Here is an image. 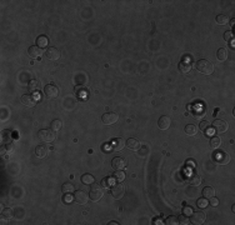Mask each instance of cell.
<instances>
[{
	"mask_svg": "<svg viewBox=\"0 0 235 225\" xmlns=\"http://www.w3.org/2000/svg\"><path fill=\"white\" fill-rule=\"evenodd\" d=\"M199 128H200V130L206 131L205 134L208 135V134H209V129H210V124H209L208 121H201V123H200V125H199Z\"/></svg>",
	"mask_w": 235,
	"mask_h": 225,
	"instance_id": "cell-35",
	"label": "cell"
},
{
	"mask_svg": "<svg viewBox=\"0 0 235 225\" xmlns=\"http://www.w3.org/2000/svg\"><path fill=\"white\" fill-rule=\"evenodd\" d=\"M0 153H2V155H5V154H8V150H6V148H5V146H2V149H0Z\"/></svg>",
	"mask_w": 235,
	"mask_h": 225,
	"instance_id": "cell-43",
	"label": "cell"
},
{
	"mask_svg": "<svg viewBox=\"0 0 235 225\" xmlns=\"http://www.w3.org/2000/svg\"><path fill=\"white\" fill-rule=\"evenodd\" d=\"M74 200V196H72L70 194H65V196H64V201L65 202H70V201H73Z\"/></svg>",
	"mask_w": 235,
	"mask_h": 225,
	"instance_id": "cell-41",
	"label": "cell"
},
{
	"mask_svg": "<svg viewBox=\"0 0 235 225\" xmlns=\"http://www.w3.org/2000/svg\"><path fill=\"white\" fill-rule=\"evenodd\" d=\"M196 131H198V129H196V126L195 125H193V124H190V125H186L185 126V133L189 135V137H193V135H195L196 134Z\"/></svg>",
	"mask_w": 235,
	"mask_h": 225,
	"instance_id": "cell-28",
	"label": "cell"
},
{
	"mask_svg": "<svg viewBox=\"0 0 235 225\" xmlns=\"http://www.w3.org/2000/svg\"><path fill=\"white\" fill-rule=\"evenodd\" d=\"M45 55L49 60H58L60 58V51L56 48H48V50L45 51Z\"/></svg>",
	"mask_w": 235,
	"mask_h": 225,
	"instance_id": "cell-13",
	"label": "cell"
},
{
	"mask_svg": "<svg viewBox=\"0 0 235 225\" xmlns=\"http://www.w3.org/2000/svg\"><path fill=\"white\" fill-rule=\"evenodd\" d=\"M74 185L73 184H70V183H65L63 186H61V190H63V193L64 194H72V193H74Z\"/></svg>",
	"mask_w": 235,
	"mask_h": 225,
	"instance_id": "cell-25",
	"label": "cell"
},
{
	"mask_svg": "<svg viewBox=\"0 0 235 225\" xmlns=\"http://www.w3.org/2000/svg\"><path fill=\"white\" fill-rule=\"evenodd\" d=\"M111 195H113L115 199L123 198V195H124V186H123L120 183L114 184L113 188H111Z\"/></svg>",
	"mask_w": 235,
	"mask_h": 225,
	"instance_id": "cell-8",
	"label": "cell"
},
{
	"mask_svg": "<svg viewBox=\"0 0 235 225\" xmlns=\"http://www.w3.org/2000/svg\"><path fill=\"white\" fill-rule=\"evenodd\" d=\"M224 39H225L226 41H230V40H233V34H231L230 31H226V33L224 34Z\"/></svg>",
	"mask_w": 235,
	"mask_h": 225,
	"instance_id": "cell-42",
	"label": "cell"
},
{
	"mask_svg": "<svg viewBox=\"0 0 235 225\" xmlns=\"http://www.w3.org/2000/svg\"><path fill=\"white\" fill-rule=\"evenodd\" d=\"M39 139L44 143H52L55 140V133L52 129H43L39 131Z\"/></svg>",
	"mask_w": 235,
	"mask_h": 225,
	"instance_id": "cell-3",
	"label": "cell"
},
{
	"mask_svg": "<svg viewBox=\"0 0 235 225\" xmlns=\"http://www.w3.org/2000/svg\"><path fill=\"white\" fill-rule=\"evenodd\" d=\"M5 148H6V150H8V154H10V153L14 151V149H15V144H14V143H8V144L5 145Z\"/></svg>",
	"mask_w": 235,
	"mask_h": 225,
	"instance_id": "cell-38",
	"label": "cell"
},
{
	"mask_svg": "<svg viewBox=\"0 0 235 225\" xmlns=\"http://www.w3.org/2000/svg\"><path fill=\"white\" fill-rule=\"evenodd\" d=\"M183 213H184L186 216H190V215L193 214V209H192L190 207H185L184 210H183Z\"/></svg>",
	"mask_w": 235,
	"mask_h": 225,
	"instance_id": "cell-39",
	"label": "cell"
},
{
	"mask_svg": "<svg viewBox=\"0 0 235 225\" xmlns=\"http://www.w3.org/2000/svg\"><path fill=\"white\" fill-rule=\"evenodd\" d=\"M216 160H218L219 164H228L230 162V156L225 151H221V153H219L216 155Z\"/></svg>",
	"mask_w": 235,
	"mask_h": 225,
	"instance_id": "cell-17",
	"label": "cell"
},
{
	"mask_svg": "<svg viewBox=\"0 0 235 225\" xmlns=\"http://www.w3.org/2000/svg\"><path fill=\"white\" fill-rule=\"evenodd\" d=\"M21 103L24 104L25 106H29V108H33L35 106L36 104V98L31 94H25V95H23L21 96Z\"/></svg>",
	"mask_w": 235,
	"mask_h": 225,
	"instance_id": "cell-10",
	"label": "cell"
},
{
	"mask_svg": "<svg viewBox=\"0 0 235 225\" xmlns=\"http://www.w3.org/2000/svg\"><path fill=\"white\" fill-rule=\"evenodd\" d=\"M211 128H213V130L216 131V133H225V131L229 129V124L225 123L224 120L218 119V120H215V121L213 123Z\"/></svg>",
	"mask_w": 235,
	"mask_h": 225,
	"instance_id": "cell-6",
	"label": "cell"
},
{
	"mask_svg": "<svg viewBox=\"0 0 235 225\" xmlns=\"http://www.w3.org/2000/svg\"><path fill=\"white\" fill-rule=\"evenodd\" d=\"M190 216H192L190 223H193V224H195V225H200V224H203V223L205 221V219H206V216H205V214H204L203 211L193 213Z\"/></svg>",
	"mask_w": 235,
	"mask_h": 225,
	"instance_id": "cell-9",
	"label": "cell"
},
{
	"mask_svg": "<svg viewBox=\"0 0 235 225\" xmlns=\"http://www.w3.org/2000/svg\"><path fill=\"white\" fill-rule=\"evenodd\" d=\"M124 146H125V141H124L122 138H116V139H114V140L110 143V148H111V150H114V151H120Z\"/></svg>",
	"mask_w": 235,
	"mask_h": 225,
	"instance_id": "cell-12",
	"label": "cell"
},
{
	"mask_svg": "<svg viewBox=\"0 0 235 225\" xmlns=\"http://www.w3.org/2000/svg\"><path fill=\"white\" fill-rule=\"evenodd\" d=\"M179 70L183 73V74H188L190 70H192V64L190 63H186V61H181L179 64Z\"/></svg>",
	"mask_w": 235,
	"mask_h": 225,
	"instance_id": "cell-20",
	"label": "cell"
},
{
	"mask_svg": "<svg viewBox=\"0 0 235 225\" xmlns=\"http://www.w3.org/2000/svg\"><path fill=\"white\" fill-rule=\"evenodd\" d=\"M218 204H219V200H218V199H215L214 196H213V198H210V205L218 207Z\"/></svg>",
	"mask_w": 235,
	"mask_h": 225,
	"instance_id": "cell-40",
	"label": "cell"
},
{
	"mask_svg": "<svg viewBox=\"0 0 235 225\" xmlns=\"http://www.w3.org/2000/svg\"><path fill=\"white\" fill-rule=\"evenodd\" d=\"M214 195H215V190L211 188V186L204 188V190H203V196H204L205 199H210V198H213Z\"/></svg>",
	"mask_w": 235,
	"mask_h": 225,
	"instance_id": "cell-22",
	"label": "cell"
},
{
	"mask_svg": "<svg viewBox=\"0 0 235 225\" xmlns=\"http://www.w3.org/2000/svg\"><path fill=\"white\" fill-rule=\"evenodd\" d=\"M101 120H103V123L105 125H113V124H115L118 120H119V117H118L116 112L110 111V112H105V114L101 117Z\"/></svg>",
	"mask_w": 235,
	"mask_h": 225,
	"instance_id": "cell-5",
	"label": "cell"
},
{
	"mask_svg": "<svg viewBox=\"0 0 235 225\" xmlns=\"http://www.w3.org/2000/svg\"><path fill=\"white\" fill-rule=\"evenodd\" d=\"M44 94L48 99H54L59 95V89H58V86H55L53 84H48L44 88Z\"/></svg>",
	"mask_w": 235,
	"mask_h": 225,
	"instance_id": "cell-4",
	"label": "cell"
},
{
	"mask_svg": "<svg viewBox=\"0 0 235 225\" xmlns=\"http://www.w3.org/2000/svg\"><path fill=\"white\" fill-rule=\"evenodd\" d=\"M234 22H235V19H231V20H230V22H229V24H230V27H231V28L234 27Z\"/></svg>",
	"mask_w": 235,
	"mask_h": 225,
	"instance_id": "cell-45",
	"label": "cell"
},
{
	"mask_svg": "<svg viewBox=\"0 0 235 225\" xmlns=\"http://www.w3.org/2000/svg\"><path fill=\"white\" fill-rule=\"evenodd\" d=\"M109 224H110V225H114V224H118V223H116V221H110Z\"/></svg>",
	"mask_w": 235,
	"mask_h": 225,
	"instance_id": "cell-46",
	"label": "cell"
},
{
	"mask_svg": "<svg viewBox=\"0 0 235 225\" xmlns=\"http://www.w3.org/2000/svg\"><path fill=\"white\" fill-rule=\"evenodd\" d=\"M13 218V210L11 209H4L2 211V219L3 220H9Z\"/></svg>",
	"mask_w": 235,
	"mask_h": 225,
	"instance_id": "cell-32",
	"label": "cell"
},
{
	"mask_svg": "<svg viewBox=\"0 0 235 225\" xmlns=\"http://www.w3.org/2000/svg\"><path fill=\"white\" fill-rule=\"evenodd\" d=\"M196 69H198V72H200L204 75H210V74L214 73V65L211 61L203 59V60H199L196 63Z\"/></svg>",
	"mask_w": 235,
	"mask_h": 225,
	"instance_id": "cell-1",
	"label": "cell"
},
{
	"mask_svg": "<svg viewBox=\"0 0 235 225\" xmlns=\"http://www.w3.org/2000/svg\"><path fill=\"white\" fill-rule=\"evenodd\" d=\"M101 188L103 189H109L110 188V185H111V183H110V179L109 178H104L103 180H101Z\"/></svg>",
	"mask_w": 235,
	"mask_h": 225,
	"instance_id": "cell-36",
	"label": "cell"
},
{
	"mask_svg": "<svg viewBox=\"0 0 235 225\" xmlns=\"http://www.w3.org/2000/svg\"><path fill=\"white\" fill-rule=\"evenodd\" d=\"M28 54L31 58H39L43 54V50H41V48L38 47V45H33V47H30L28 49Z\"/></svg>",
	"mask_w": 235,
	"mask_h": 225,
	"instance_id": "cell-16",
	"label": "cell"
},
{
	"mask_svg": "<svg viewBox=\"0 0 235 225\" xmlns=\"http://www.w3.org/2000/svg\"><path fill=\"white\" fill-rule=\"evenodd\" d=\"M178 220H179V224H181V225H186V224H189V223H190L189 216H186L185 214L180 215V216L178 218Z\"/></svg>",
	"mask_w": 235,
	"mask_h": 225,
	"instance_id": "cell-34",
	"label": "cell"
},
{
	"mask_svg": "<svg viewBox=\"0 0 235 225\" xmlns=\"http://www.w3.org/2000/svg\"><path fill=\"white\" fill-rule=\"evenodd\" d=\"M196 205H198L199 208H201V209L206 208V207H208V199H205V198L199 199V200H198V202H196Z\"/></svg>",
	"mask_w": 235,
	"mask_h": 225,
	"instance_id": "cell-37",
	"label": "cell"
},
{
	"mask_svg": "<svg viewBox=\"0 0 235 225\" xmlns=\"http://www.w3.org/2000/svg\"><path fill=\"white\" fill-rule=\"evenodd\" d=\"M111 166L115 169V170H123L125 166H126V163L123 158L118 156V158H114L113 162H111Z\"/></svg>",
	"mask_w": 235,
	"mask_h": 225,
	"instance_id": "cell-11",
	"label": "cell"
},
{
	"mask_svg": "<svg viewBox=\"0 0 235 225\" xmlns=\"http://www.w3.org/2000/svg\"><path fill=\"white\" fill-rule=\"evenodd\" d=\"M125 145H126L129 149H131V150H138V149L140 148V141H139L138 139L131 138V139H128V141L125 143Z\"/></svg>",
	"mask_w": 235,
	"mask_h": 225,
	"instance_id": "cell-18",
	"label": "cell"
},
{
	"mask_svg": "<svg viewBox=\"0 0 235 225\" xmlns=\"http://www.w3.org/2000/svg\"><path fill=\"white\" fill-rule=\"evenodd\" d=\"M216 58H218V60H220V61H225V60L228 59V51H226V49H224V48L219 49L218 53H216Z\"/></svg>",
	"mask_w": 235,
	"mask_h": 225,
	"instance_id": "cell-24",
	"label": "cell"
},
{
	"mask_svg": "<svg viewBox=\"0 0 235 225\" xmlns=\"http://www.w3.org/2000/svg\"><path fill=\"white\" fill-rule=\"evenodd\" d=\"M113 179L116 182H123L125 179V173L123 170H115V173L113 174Z\"/></svg>",
	"mask_w": 235,
	"mask_h": 225,
	"instance_id": "cell-23",
	"label": "cell"
},
{
	"mask_svg": "<svg viewBox=\"0 0 235 225\" xmlns=\"http://www.w3.org/2000/svg\"><path fill=\"white\" fill-rule=\"evenodd\" d=\"M74 201L80 204V205L86 204L88 202V194L83 190H78L76 193H74Z\"/></svg>",
	"mask_w": 235,
	"mask_h": 225,
	"instance_id": "cell-7",
	"label": "cell"
},
{
	"mask_svg": "<svg viewBox=\"0 0 235 225\" xmlns=\"http://www.w3.org/2000/svg\"><path fill=\"white\" fill-rule=\"evenodd\" d=\"M154 224H156V225H161V224H164V223L161 221V219H155V220H154Z\"/></svg>",
	"mask_w": 235,
	"mask_h": 225,
	"instance_id": "cell-44",
	"label": "cell"
},
{
	"mask_svg": "<svg viewBox=\"0 0 235 225\" xmlns=\"http://www.w3.org/2000/svg\"><path fill=\"white\" fill-rule=\"evenodd\" d=\"M159 128L161 129V130H167L169 126H170V124H171V119L169 118V117H167V115H164V117H161L160 119H159Z\"/></svg>",
	"mask_w": 235,
	"mask_h": 225,
	"instance_id": "cell-14",
	"label": "cell"
},
{
	"mask_svg": "<svg viewBox=\"0 0 235 225\" xmlns=\"http://www.w3.org/2000/svg\"><path fill=\"white\" fill-rule=\"evenodd\" d=\"M81 183L85 184V185H91L94 183V176L93 175H89V174H85L81 176Z\"/></svg>",
	"mask_w": 235,
	"mask_h": 225,
	"instance_id": "cell-27",
	"label": "cell"
},
{
	"mask_svg": "<svg viewBox=\"0 0 235 225\" xmlns=\"http://www.w3.org/2000/svg\"><path fill=\"white\" fill-rule=\"evenodd\" d=\"M36 44H38L39 48H45V47H48L49 40H48V38H46V36L40 35V36H38V39H36Z\"/></svg>",
	"mask_w": 235,
	"mask_h": 225,
	"instance_id": "cell-21",
	"label": "cell"
},
{
	"mask_svg": "<svg viewBox=\"0 0 235 225\" xmlns=\"http://www.w3.org/2000/svg\"><path fill=\"white\" fill-rule=\"evenodd\" d=\"M165 224H168V225H178L179 220H178L176 216H168L167 220H165Z\"/></svg>",
	"mask_w": 235,
	"mask_h": 225,
	"instance_id": "cell-33",
	"label": "cell"
},
{
	"mask_svg": "<svg viewBox=\"0 0 235 225\" xmlns=\"http://www.w3.org/2000/svg\"><path fill=\"white\" fill-rule=\"evenodd\" d=\"M39 88H40V84H39V81H38V80H31V81L29 83V85H28L29 92H31V93L38 92Z\"/></svg>",
	"mask_w": 235,
	"mask_h": 225,
	"instance_id": "cell-26",
	"label": "cell"
},
{
	"mask_svg": "<svg viewBox=\"0 0 235 225\" xmlns=\"http://www.w3.org/2000/svg\"><path fill=\"white\" fill-rule=\"evenodd\" d=\"M46 154H48V148L45 145H38L35 149V155L38 158H44Z\"/></svg>",
	"mask_w": 235,
	"mask_h": 225,
	"instance_id": "cell-19",
	"label": "cell"
},
{
	"mask_svg": "<svg viewBox=\"0 0 235 225\" xmlns=\"http://www.w3.org/2000/svg\"><path fill=\"white\" fill-rule=\"evenodd\" d=\"M220 144H221L220 138H218V137H213V138H211V140H210V146L213 148V149H218V148L220 146Z\"/></svg>",
	"mask_w": 235,
	"mask_h": 225,
	"instance_id": "cell-30",
	"label": "cell"
},
{
	"mask_svg": "<svg viewBox=\"0 0 235 225\" xmlns=\"http://www.w3.org/2000/svg\"><path fill=\"white\" fill-rule=\"evenodd\" d=\"M215 20H216V22H218L219 25H225V24H228V21H229L228 16H226V15H224V14H220V15H218Z\"/></svg>",
	"mask_w": 235,
	"mask_h": 225,
	"instance_id": "cell-29",
	"label": "cell"
},
{
	"mask_svg": "<svg viewBox=\"0 0 235 225\" xmlns=\"http://www.w3.org/2000/svg\"><path fill=\"white\" fill-rule=\"evenodd\" d=\"M104 193H103V188L101 185H98V184H91V188H90V191H89V198L94 201H98L103 198Z\"/></svg>",
	"mask_w": 235,
	"mask_h": 225,
	"instance_id": "cell-2",
	"label": "cell"
},
{
	"mask_svg": "<svg viewBox=\"0 0 235 225\" xmlns=\"http://www.w3.org/2000/svg\"><path fill=\"white\" fill-rule=\"evenodd\" d=\"M188 183H189L190 185H194V186H199L201 184V178L198 175V174H190L189 176H188Z\"/></svg>",
	"mask_w": 235,
	"mask_h": 225,
	"instance_id": "cell-15",
	"label": "cell"
},
{
	"mask_svg": "<svg viewBox=\"0 0 235 225\" xmlns=\"http://www.w3.org/2000/svg\"><path fill=\"white\" fill-rule=\"evenodd\" d=\"M61 126H63V124H61V121L58 120V119L53 120L52 124H50V128H52V130H54V131H59V130L61 129Z\"/></svg>",
	"mask_w": 235,
	"mask_h": 225,
	"instance_id": "cell-31",
	"label": "cell"
}]
</instances>
